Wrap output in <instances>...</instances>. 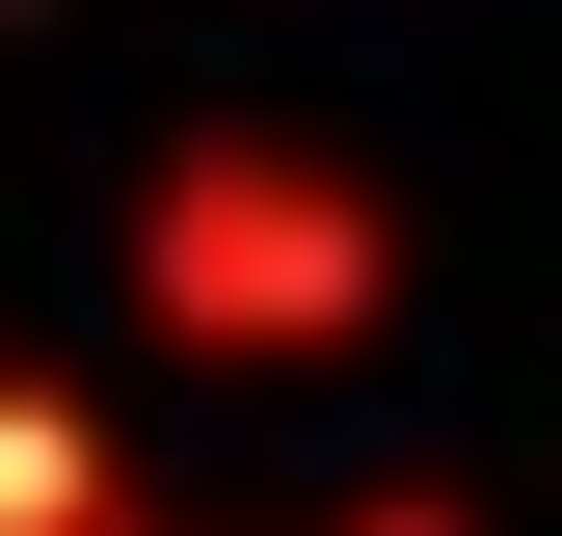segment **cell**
Returning <instances> with one entry per match:
<instances>
[{"instance_id":"6da1fadb","label":"cell","mask_w":562,"mask_h":536,"mask_svg":"<svg viewBox=\"0 0 562 536\" xmlns=\"http://www.w3.org/2000/svg\"><path fill=\"white\" fill-rule=\"evenodd\" d=\"M134 322L215 376H322L402 322V215L348 161H295V134H188L161 188H134Z\"/></svg>"},{"instance_id":"7a4b0ae2","label":"cell","mask_w":562,"mask_h":536,"mask_svg":"<svg viewBox=\"0 0 562 536\" xmlns=\"http://www.w3.org/2000/svg\"><path fill=\"white\" fill-rule=\"evenodd\" d=\"M0 536H134V429L54 376H0Z\"/></svg>"},{"instance_id":"3957f363","label":"cell","mask_w":562,"mask_h":536,"mask_svg":"<svg viewBox=\"0 0 562 536\" xmlns=\"http://www.w3.org/2000/svg\"><path fill=\"white\" fill-rule=\"evenodd\" d=\"M348 536H482V510H429V483H375V510H348Z\"/></svg>"}]
</instances>
